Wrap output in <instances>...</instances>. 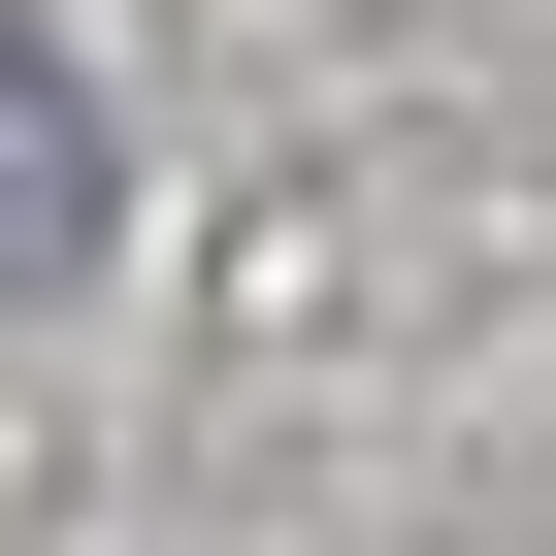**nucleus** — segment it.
Returning a JSON list of instances; mask_svg holds the SVG:
<instances>
[{
	"instance_id": "1",
	"label": "nucleus",
	"mask_w": 556,
	"mask_h": 556,
	"mask_svg": "<svg viewBox=\"0 0 556 556\" xmlns=\"http://www.w3.org/2000/svg\"><path fill=\"white\" fill-rule=\"evenodd\" d=\"M99 262V99H66V34L0 0V295H66Z\"/></svg>"
}]
</instances>
